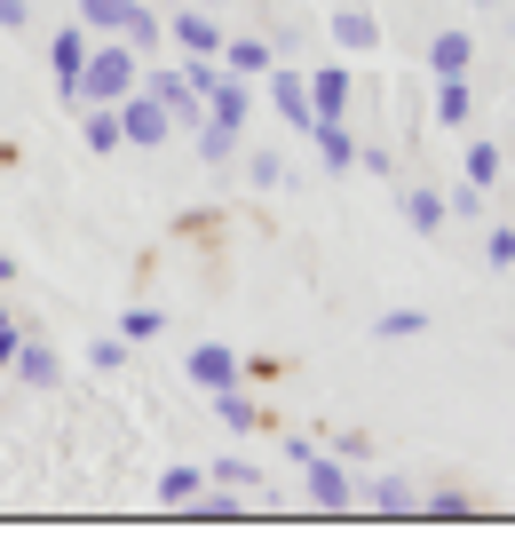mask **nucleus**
I'll list each match as a JSON object with an SVG mask.
<instances>
[{
	"label": "nucleus",
	"mask_w": 515,
	"mask_h": 555,
	"mask_svg": "<svg viewBox=\"0 0 515 555\" xmlns=\"http://www.w3.org/2000/svg\"><path fill=\"white\" fill-rule=\"evenodd\" d=\"M119 334H127V341H159V334H167V310H127Z\"/></svg>",
	"instance_id": "c756f323"
},
{
	"label": "nucleus",
	"mask_w": 515,
	"mask_h": 555,
	"mask_svg": "<svg viewBox=\"0 0 515 555\" xmlns=\"http://www.w3.org/2000/svg\"><path fill=\"white\" fill-rule=\"evenodd\" d=\"M262 95H270V112L286 119L294 135L318 128V112H309V72H301V64H270V72H262Z\"/></svg>",
	"instance_id": "20e7f679"
},
{
	"label": "nucleus",
	"mask_w": 515,
	"mask_h": 555,
	"mask_svg": "<svg viewBox=\"0 0 515 555\" xmlns=\"http://www.w3.org/2000/svg\"><path fill=\"white\" fill-rule=\"evenodd\" d=\"M198 9H215V16H222V9H230V0H198Z\"/></svg>",
	"instance_id": "a19ab883"
},
{
	"label": "nucleus",
	"mask_w": 515,
	"mask_h": 555,
	"mask_svg": "<svg viewBox=\"0 0 515 555\" xmlns=\"http://www.w3.org/2000/svg\"><path fill=\"white\" fill-rule=\"evenodd\" d=\"M191 143H198V159H206V167H230V159L246 151V128H230V119H215V112H206L198 128H191Z\"/></svg>",
	"instance_id": "ddd939ff"
},
{
	"label": "nucleus",
	"mask_w": 515,
	"mask_h": 555,
	"mask_svg": "<svg viewBox=\"0 0 515 555\" xmlns=\"http://www.w3.org/2000/svg\"><path fill=\"white\" fill-rule=\"evenodd\" d=\"M286 461L301 468V485H309V508H325V516L357 508V476H349V461H333V452H318L309 437H286Z\"/></svg>",
	"instance_id": "f03ea898"
},
{
	"label": "nucleus",
	"mask_w": 515,
	"mask_h": 555,
	"mask_svg": "<svg viewBox=\"0 0 515 555\" xmlns=\"http://www.w3.org/2000/svg\"><path fill=\"white\" fill-rule=\"evenodd\" d=\"M357 167H373V175H397V151H389V143H357Z\"/></svg>",
	"instance_id": "72a5a7b5"
},
{
	"label": "nucleus",
	"mask_w": 515,
	"mask_h": 555,
	"mask_svg": "<svg viewBox=\"0 0 515 555\" xmlns=\"http://www.w3.org/2000/svg\"><path fill=\"white\" fill-rule=\"evenodd\" d=\"M119 143H136V151H159V143H175V112L159 104V95H119Z\"/></svg>",
	"instance_id": "7ed1b4c3"
},
{
	"label": "nucleus",
	"mask_w": 515,
	"mask_h": 555,
	"mask_svg": "<svg viewBox=\"0 0 515 555\" xmlns=\"http://www.w3.org/2000/svg\"><path fill=\"white\" fill-rule=\"evenodd\" d=\"M428 334V310H381L373 318V341H421Z\"/></svg>",
	"instance_id": "393cba45"
},
{
	"label": "nucleus",
	"mask_w": 515,
	"mask_h": 555,
	"mask_svg": "<svg viewBox=\"0 0 515 555\" xmlns=\"http://www.w3.org/2000/svg\"><path fill=\"white\" fill-rule=\"evenodd\" d=\"M404 222H412L421 238H436V231L452 222V207H445V198H436L428 183H404Z\"/></svg>",
	"instance_id": "aec40b11"
},
{
	"label": "nucleus",
	"mask_w": 515,
	"mask_h": 555,
	"mask_svg": "<svg viewBox=\"0 0 515 555\" xmlns=\"http://www.w3.org/2000/svg\"><path fill=\"white\" fill-rule=\"evenodd\" d=\"M183 80H191V88H198V95H215V88H222V80H230V72H222V64H215V56H183Z\"/></svg>",
	"instance_id": "7c9ffc66"
},
{
	"label": "nucleus",
	"mask_w": 515,
	"mask_h": 555,
	"mask_svg": "<svg viewBox=\"0 0 515 555\" xmlns=\"http://www.w3.org/2000/svg\"><path fill=\"white\" fill-rule=\"evenodd\" d=\"M33 24V0H0V33H24Z\"/></svg>",
	"instance_id": "e433bc0d"
},
{
	"label": "nucleus",
	"mask_w": 515,
	"mask_h": 555,
	"mask_svg": "<svg viewBox=\"0 0 515 555\" xmlns=\"http://www.w3.org/2000/svg\"><path fill=\"white\" fill-rule=\"evenodd\" d=\"M349 95H357L349 64H318V72H309V112H318V119H349Z\"/></svg>",
	"instance_id": "9b49d317"
},
{
	"label": "nucleus",
	"mask_w": 515,
	"mask_h": 555,
	"mask_svg": "<svg viewBox=\"0 0 515 555\" xmlns=\"http://www.w3.org/2000/svg\"><path fill=\"white\" fill-rule=\"evenodd\" d=\"M333 40H342L349 56H373L381 48V16L373 9H333Z\"/></svg>",
	"instance_id": "dca6fc26"
},
{
	"label": "nucleus",
	"mask_w": 515,
	"mask_h": 555,
	"mask_svg": "<svg viewBox=\"0 0 515 555\" xmlns=\"http://www.w3.org/2000/svg\"><path fill=\"white\" fill-rule=\"evenodd\" d=\"M198 492H206V468H183V461L159 468V500H167V508H191Z\"/></svg>",
	"instance_id": "5701e85b"
},
{
	"label": "nucleus",
	"mask_w": 515,
	"mask_h": 555,
	"mask_svg": "<svg viewBox=\"0 0 515 555\" xmlns=\"http://www.w3.org/2000/svg\"><path fill=\"white\" fill-rule=\"evenodd\" d=\"M16 341H24V325H16V310H0V373L16 365Z\"/></svg>",
	"instance_id": "473e14b6"
},
{
	"label": "nucleus",
	"mask_w": 515,
	"mask_h": 555,
	"mask_svg": "<svg viewBox=\"0 0 515 555\" xmlns=\"http://www.w3.org/2000/svg\"><path fill=\"white\" fill-rule=\"evenodd\" d=\"M468 9H484V16H500V9H507V0H468Z\"/></svg>",
	"instance_id": "4c0bfd02"
},
{
	"label": "nucleus",
	"mask_w": 515,
	"mask_h": 555,
	"mask_svg": "<svg viewBox=\"0 0 515 555\" xmlns=\"http://www.w3.org/2000/svg\"><path fill=\"white\" fill-rule=\"evenodd\" d=\"M9 373H16L24 389H56V349L24 334V341H16V365H9Z\"/></svg>",
	"instance_id": "a211bd4d"
},
{
	"label": "nucleus",
	"mask_w": 515,
	"mask_h": 555,
	"mask_svg": "<svg viewBox=\"0 0 515 555\" xmlns=\"http://www.w3.org/2000/svg\"><path fill=\"white\" fill-rule=\"evenodd\" d=\"M127 9H136V0H80V24H88V33H119Z\"/></svg>",
	"instance_id": "cd10ccee"
},
{
	"label": "nucleus",
	"mask_w": 515,
	"mask_h": 555,
	"mask_svg": "<svg viewBox=\"0 0 515 555\" xmlns=\"http://www.w3.org/2000/svg\"><path fill=\"white\" fill-rule=\"evenodd\" d=\"M468 112H476L468 80H436V128H468Z\"/></svg>",
	"instance_id": "b1692460"
},
{
	"label": "nucleus",
	"mask_w": 515,
	"mask_h": 555,
	"mask_svg": "<svg viewBox=\"0 0 515 555\" xmlns=\"http://www.w3.org/2000/svg\"><path fill=\"white\" fill-rule=\"evenodd\" d=\"M9 278H16V262H9V255H0V286H9Z\"/></svg>",
	"instance_id": "ea45409f"
},
{
	"label": "nucleus",
	"mask_w": 515,
	"mask_h": 555,
	"mask_svg": "<svg viewBox=\"0 0 515 555\" xmlns=\"http://www.w3.org/2000/svg\"><path fill=\"white\" fill-rule=\"evenodd\" d=\"M88 365H95V373H119V365H127V334H119V341H88Z\"/></svg>",
	"instance_id": "2f4dec72"
},
{
	"label": "nucleus",
	"mask_w": 515,
	"mask_h": 555,
	"mask_svg": "<svg viewBox=\"0 0 515 555\" xmlns=\"http://www.w3.org/2000/svg\"><path fill=\"white\" fill-rule=\"evenodd\" d=\"M333 461L365 468V461H373V437H365V428H333Z\"/></svg>",
	"instance_id": "c85d7f7f"
},
{
	"label": "nucleus",
	"mask_w": 515,
	"mask_h": 555,
	"mask_svg": "<svg viewBox=\"0 0 515 555\" xmlns=\"http://www.w3.org/2000/svg\"><path fill=\"white\" fill-rule=\"evenodd\" d=\"M119 40L136 48V56H159V48H167V9L136 0V9H127V24H119Z\"/></svg>",
	"instance_id": "4468645a"
},
{
	"label": "nucleus",
	"mask_w": 515,
	"mask_h": 555,
	"mask_svg": "<svg viewBox=\"0 0 515 555\" xmlns=\"http://www.w3.org/2000/svg\"><path fill=\"white\" fill-rule=\"evenodd\" d=\"M206 485H230V492H270V485H262V468H254L246 452H222V461L206 468Z\"/></svg>",
	"instance_id": "4be33fe9"
},
{
	"label": "nucleus",
	"mask_w": 515,
	"mask_h": 555,
	"mask_svg": "<svg viewBox=\"0 0 515 555\" xmlns=\"http://www.w3.org/2000/svg\"><path fill=\"white\" fill-rule=\"evenodd\" d=\"M428 80H468V64H476V33H460V24H445V33H428Z\"/></svg>",
	"instance_id": "9d476101"
},
{
	"label": "nucleus",
	"mask_w": 515,
	"mask_h": 555,
	"mask_svg": "<svg viewBox=\"0 0 515 555\" xmlns=\"http://www.w3.org/2000/svg\"><path fill=\"white\" fill-rule=\"evenodd\" d=\"M183 373H191V389L215 397V389H230V382H246V358H239V349H222V341H198L191 358H183Z\"/></svg>",
	"instance_id": "1a4fd4ad"
},
{
	"label": "nucleus",
	"mask_w": 515,
	"mask_h": 555,
	"mask_svg": "<svg viewBox=\"0 0 515 555\" xmlns=\"http://www.w3.org/2000/svg\"><path fill=\"white\" fill-rule=\"evenodd\" d=\"M246 175H254V191H286V159H278V151H262V143L246 151Z\"/></svg>",
	"instance_id": "bb28decb"
},
{
	"label": "nucleus",
	"mask_w": 515,
	"mask_h": 555,
	"mask_svg": "<svg viewBox=\"0 0 515 555\" xmlns=\"http://www.w3.org/2000/svg\"><path fill=\"white\" fill-rule=\"evenodd\" d=\"M136 88H143V95H159V104L175 112V128H198V119H206V95L183 80V64H159V72H143Z\"/></svg>",
	"instance_id": "0eeeda50"
},
{
	"label": "nucleus",
	"mask_w": 515,
	"mask_h": 555,
	"mask_svg": "<svg viewBox=\"0 0 515 555\" xmlns=\"http://www.w3.org/2000/svg\"><path fill=\"white\" fill-rule=\"evenodd\" d=\"M88 48H95V33L80 16L72 24H56V40H48V72H56V95H72L80 104V72H88Z\"/></svg>",
	"instance_id": "423d86ee"
},
{
	"label": "nucleus",
	"mask_w": 515,
	"mask_h": 555,
	"mask_svg": "<svg viewBox=\"0 0 515 555\" xmlns=\"http://www.w3.org/2000/svg\"><path fill=\"white\" fill-rule=\"evenodd\" d=\"M357 508H373V516H421V492H412L404 476H373V485H357Z\"/></svg>",
	"instance_id": "f8f14e48"
},
{
	"label": "nucleus",
	"mask_w": 515,
	"mask_h": 555,
	"mask_svg": "<svg viewBox=\"0 0 515 555\" xmlns=\"http://www.w3.org/2000/svg\"><path fill=\"white\" fill-rule=\"evenodd\" d=\"M151 9H175V0H151Z\"/></svg>",
	"instance_id": "79ce46f5"
},
{
	"label": "nucleus",
	"mask_w": 515,
	"mask_h": 555,
	"mask_svg": "<svg viewBox=\"0 0 515 555\" xmlns=\"http://www.w3.org/2000/svg\"><path fill=\"white\" fill-rule=\"evenodd\" d=\"M80 143L95 159H112L119 151V104H80Z\"/></svg>",
	"instance_id": "6ab92c4d"
},
{
	"label": "nucleus",
	"mask_w": 515,
	"mask_h": 555,
	"mask_svg": "<svg viewBox=\"0 0 515 555\" xmlns=\"http://www.w3.org/2000/svg\"><path fill=\"white\" fill-rule=\"evenodd\" d=\"M500 24H507V40H515V0H507V9H500Z\"/></svg>",
	"instance_id": "58836bf2"
},
{
	"label": "nucleus",
	"mask_w": 515,
	"mask_h": 555,
	"mask_svg": "<svg viewBox=\"0 0 515 555\" xmlns=\"http://www.w3.org/2000/svg\"><path fill=\"white\" fill-rule=\"evenodd\" d=\"M484 198H492V191H484V183H460V191L445 198V207H452V215H484Z\"/></svg>",
	"instance_id": "f704fd0d"
},
{
	"label": "nucleus",
	"mask_w": 515,
	"mask_h": 555,
	"mask_svg": "<svg viewBox=\"0 0 515 555\" xmlns=\"http://www.w3.org/2000/svg\"><path fill=\"white\" fill-rule=\"evenodd\" d=\"M215 64L230 72V80H262V72L278 64V48H270V33H222Z\"/></svg>",
	"instance_id": "6e6552de"
},
{
	"label": "nucleus",
	"mask_w": 515,
	"mask_h": 555,
	"mask_svg": "<svg viewBox=\"0 0 515 555\" xmlns=\"http://www.w3.org/2000/svg\"><path fill=\"white\" fill-rule=\"evenodd\" d=\"M167 48H175V56H215V48H222V16L198 9V0H175V9H167Z\"/></svg>",
	"instance_id": "39448f33"
},
{
	"label": "nucleus",
	"mask_w": 515,
	"mask_h": 555,
	"mask_svg": "<svg viewBox=\"0 0 515 555\" xmlns=\"http://www.w3.org/2000/svg\"><path fill=\"white\" fill-rule=\"evenodd\" d=\"M215 421L230 428V437H254V428H262V405H254V397H246V382L215 389Z\"/></svg>",
	"instance_id": "f3484780"
},
{
	"label": "nucleus",
	"mask_w": 515,
	"mask_h": 555,
	"mask_svg": "<svg viewBox=\"0 0 515 555\" xmlns=\"http://www.w3.org/2000/svg\"><path fill=\"white\" fill-rule=\"evenodd\" d=\"M309 143H318V159H325L333 175L357 167V128H349V119H318V128H309Z\"/></svg>",
	"instance_id": "2eb2a0df"
},
{
	"label": "nucleus",
	"mask_w": 515,
	"mask_h": 555,
	"mask_svg": "<svg viewBox=\"0 0 515 555\" xmlns=\"http://www.w3.org/2000/svg\"><path fill=\"white\" fill-rule=\"evenodd\" d=\"M136 80H143V56L119 33H95L88 72H80V104H119V95H136Z\"/></svg>",
	"instance_id": "f257e3e1"
},
{
	"label": "nucleus",
	"mask_w": 515,
	"mask_h": 555,
	"mask_svg": "<svg viewBox=\"0 0 515 555\" xmlns=\"http://www.w3.org/2000/svg\"><path fill=\"white\" fill-rule=\"evenodd\" d=\"M460 183H500V143H468V159H460Z\"/></svg>",
	"instance_id": "a878e982"
},
{
	"label": "nucleus",
	"mask_w": 515,
	"mask_h": 555,
	"mask_svg": "<svg viewBox=\"0 0 515 555\" xmlns=\"http://www.w3.org/2000/svg\"><path fill=\"white\" fill-rule=\"evenodd\" d=\"M421 516L468 524V516H484V500H476V492H460V485H436V492H421Z\"/></svg>",
	"instance_id": "412c9836"
},
{
	"label": "nucleus",
	"mask_w": 515,
	"mask_h": 555,
	"mask_svg": "<svg viewBox=\"0 0 515 555\" xmlns=\"http://www.w3.org/2000/svg\"><path fill=\"white\" fill-rule=\"evenodd\" d=\"M484 255H492V270H507V262H515V231H507V222H500L492 238H484Z\"/></svg>",
	"instance_id": "c9c22d12"
}]
</instances>
